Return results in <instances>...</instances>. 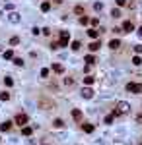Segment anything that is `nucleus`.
<instances>
[{"mask_svg": "<svg viewBox=\"0 0 142 145\" xmlns=\"http://www.w3.org/2000/svg\"><path fill=\"white\" fill-rule=\"evenodd\" d=\"M126 91H129V93H134V95L142 93V83H136V81H129V83H126Z\"/></svg>", "mask_w": 142, "mask_h": 145, "instance_id": "1", "label": "nucleus"}, {"mask_svg": "<svg viewBox=\"0 0 142 145\" xmlns=\"http://www.w3.org/2000/svg\"><path fill=\"white\" fill-rule=\"evenodd\" d=\"M27 122H29V116H27V114H23V112L16 114V126H26Z\"/></svg>", "mask_w": 142, "mask_h": 145, "instance_id": "2", "label": "nucleus"}, {"mask_svg": "<svg viewBox=\"0 0 142 145\" xmlns=\"http://www.w3.org/2000/svg\"><path fill=\"white\" fill-rule=\"evenodd\" d=\"M117 110H119L121 114H125V112H129V110H130V104H129V103H125V101H121V103H117Z\"/></svg>", "mask_w": 142, "mask_h": 145, "instance_id": "3", "label": "nucleus"}, {"mask_svg": "<svg viewBox=\"0 0 142 145\" xmlns=\"http://www.w3.org/2000/svg\"><path fill=\"white\" fill-rule=\"evenodd\" d=\"M70 41V33L68 31H60V47H66Z\"/></svg>", "mask_w": 142, "mask_h": 145, "instance_id": "4", "label": "nucleus"}, {"mask_svg": "<svg viewBox=\"0 0 142 145\" xmlns=\"http://www.w3.org/2000/svg\"><path fill=\"white\" fill-rule=\"evenodd\" d=\"M82 97H84V99H92V97H94V89L86 85L84 89H82Z\"/></svg>", "mask_w": 142, "mask_h": 145, "instance_id": "5", "label": "nucleus"}, {"mask_svg": "<svg viewBox=\"0 0 142 145\" xmlns=\"http://www.w3.org/2000/svg\"><path fill=\"white\" fill-rule=\"evenodd\" d=\"M133 29H134L133 21H125V23H123V27H121V31H125V33H130Z\"/></svg>", "mask_w": 142, "mask_h": 145, "instance_id": "6", "label": "nucleus"}, {"mask_svg": "<svg viewBox=\"0 0 142 145\" xmlns=\"http://www.w3.org/2000/svg\"><path fill=\"white\" fill-rule=\"evenodd\" d=\"M94 79H95L94 76H90V74H86V77H84V83H86L88 87H90V85H94Z\"/></svg>", "mask_w": 142, "mask_h": 145, "instance_id": "7", "label": "nucleus"}, {"mask_svg": "<svg viewBox=\"0 0 142 145\" xmlns=\"http://www.w3.org/2000/svg\"><path fill=\"white\" fill-rule=\"evenodd\" d=\"M99 47H101V44H99V41H92V43H90V51H92V52L99 51Z\"/></svg>", "mask_w": 142, "mask_h": 145, "instance_id": "8", "label": "nucleus"}, {"mask_svg": "<svg viewBox=\"0 0 142 145\" xmlns=\"http://www.w3.org/2000/svg\"><path fill=\"white\" fill-rule=\"evenodd\" d=\"M8 19H10L12 23H18V21H19V14H18V12H12V14H10V18H8Z\"/></svg>", "mask_w": 142, "mask_h": 145, "instance_id": "9", "label": "nucleus"}, {"mask_svg": "<svg viewBox=\"0 0 142 145\" xmlns=\"http://www.w3.org/2000/svg\"><path fill=\"white\" fill-rule=\"evenodd\" d=\"M119 47H121V41H119V39H113V41L109 43V48H113V51H117Z\"/></svg>", "mask_w": 142, "mask_h": 145, "instance_id": "10", "label": "nucleus"}, {"mask_svg": "<svg viewBox=\"0 0 142 145\" xmlns=\"http://www.w3.org/2000/svg\"><path fill=\"white\" fill-rule=\"evenodd\" d=\"M62 83H64L66 87H70V85H74V77H70V76H66L64 79H62Z\"/></svg>", "mask_w": 142, "mask_h": 145, "instance_id": "11", "label": "nucleus"}, {"mask_svg": "<svg viewBox=\"0 0 142 145\" xmlns=\"http://www.w3.org/2000/svg\"><path fill=\"white\" fill-rule=\"evenodd\" d=\"M84 60H86V64H88V66H92V64H95V56H94V54H88V56H86Z\"/></svg>", "mask_w": 142, "mask_h": 145, "instance_id": "12", "label": "nucleus"}, {"mask_svg": "<svg viewBox=\"0 0 142 145\" xmlns=\"http://www.w3.org/2000/svg\"><path fill=\"white\" fill-rule=\"evenodd\" d=\"M49 74H51V70H49V68H41V72H39V76H41L43 79H47V77H49Z\"/></svg>", "mask_w": 142, "mask_h": 145, "instance_id": "13", "label": "nucleus"}, {"mask_svg": "<svg viewBox=\"0 0 142 145\" xmlns=\"http://www.w3.org/2000/svg\"><path fill=\"white\" fill-rule=\"evenodd\" d=\"M82 130H84L86 133H92V132H94V124H84V126H82Z\"/></svg>", "mask_w": 142, "mask_h": 145, "instance_id": "14", "label": "nucleus"}, {"mask_svg": "<svg viewBox=\"0 0 142 145\" xmlns=\"http://www.w3.org/2000/svg\"><path fill=\"white\" fill-rule=\"evenodd\" d=\"M10 128H12V122H4V124H0V130H2V132H8Z\"/></svg>", "mask_w": 142, "mask_h": 145, "instance_id": "15", "label": "nucleus"}, {"mask_svg": "<svg viewBox=\"0 0 142 145\" xmlns=\"http://www.w3.org/2000/svg\"><path fill=\"white\" fill-rule=\"evenodd\" d=\"M72 118H74V120H80V118H82V112L78 110V108H74V110H72Z\"/></svg>", "mask_w": 142, "mask_h": 145, "instance_id": "16", "label": "nucleus"}, {"mask_svg": "<svg viewBox=\"0 0 142 145\" xmlns=\"http://www.w3.org/2000/svg\"><path fill=\"white\" fill-rule=\"evenodd\" d=\"M113 120H115V116H113V114H107V116H105V120H103V122L107 124V126H109V124H113Z\"/></svg>", "mask_w": 142, "mask_h": 145, "instance_id": "17", "label": "nucleus"}, {"mask_svg": "<svg viewBox=\"0 0 142 145\" xmlns=\"http://www.w3.org/2000/svg\"><path fill=\"white\" fill-rule=\"evenodd\" d=\"M80 47H82L80 41H72V44H70V48H72V51H80Z\"/></svg>", "mask_w": 142, "mask_h": 145, "instance_id": "18", "label": "nucleus"}, {"mask_svg": "<svg viewBox=\"0 0 142 145\" xmlns=\"http://www.w3.org/2000/svg\"><path fill=\"white\" fill-rule=\"evenodd\" d=\"M53 126H55V128H62V126H64V122H62L60 118H55V122H53Z\"/></svg>", "mask_w": 142, "mask_h": 145, "instance_id": "19", "label": "nucleus"}, {"mask_svg": "<svg viewBox=\"0 0 142 145\" xmlns=\"http://www.w3.org/2000/svg\"><path fill=\"white\" fill-rule=\"evenodd\" d=\"M0 101H10V93L8 91H2V93H0Z\"/></svg>", "mask_w": 142, "mask_h": 145, "instance_id": "20", "label": "nucleus"}, {"mask_svg": "<svg viewBox=\"0 0 142 145\" xmlns=\"http://www.w3.org/2000/svg\"><path fill=\"white\" fill-rule=\"evenodd\" d=\"M88 35H90L92 39H97V37H99V31H95V29H90V31H88Z\"/></svg>", "mask_w": 142, "mask_h": 145, "instance_id": "21", "label": "nucleus"}, {"mask_svg": "<svg viewBox=\"0 0 142 145\" xmlns=\"http://www.w3.org/2000/svg\"><path fill=\"white\" fill-rule=\"evenodd\" d=\"M22 133H23V136H26V137H27V136H31V128L23 126V128H22Z\"/></svg>", "mask_w": 142, "mask_h": 145, "instance_id": "22", "label": "nucleus"}, {"mask_svg": "<svg viewBox=\"0 0 142 145\" xmlns=\"http://www.w3.org/2000/svg\"><path fill=\"white\" fill-rule=\"evenodd\" d=\"M4 83H6L8 87H12V85H14V79L10 77V76H6V77H4Z\"/></svg>", "mask_w": 142, "mask_h": 145, "instance_id": "23", "label": "nucleus"}, {"mask_svg": "<svg viewBox=\"0 0 142 145\" xmlns=\"http://www.w3.org/2000/svg\"><path fill=\"white\" fill-rule=\"evenodd\" d=\"M4 58H6V60H12V58H14V51H6V52H4Z\"/></svg>", "mask_w": 142, "mask_h": 145, "instance_id": "24", "label": "nucleus"}, {"mask_svg": "<svg viewBox=\"0 0 142 145\" xmlns=\"http://www.w3.org/2000/svg\"><path fill=\"white\" fill-rule=\"evenodd\" d=\"M12 60H14V64H16V66H19V68L23 66V60H22V58H16V56H14Z\"/></svg>", "mask_w": 142, "mask_h": 145, "instance_id": "25", "label": "nucleus"}, {"mask_svg": "<svg viewBox=\"0 0 142 145\" xmlns=\"http://www.w3.org/2000/svg\"><path fill=\"white\" fill-rule=\"evenodd\" d=\"M41 10H43V12H49V10H51V4H49V2H43V4H41Z\"/></svg>", "mask_w": 142, "mask_h": 145, "instance_id": "26", "label": "nucleus"}, {"mask_svg": "<svg viewBox=\"0 0 142 145\" xmlns=\"http://www.w3.org/2000/svg\"><path fill=\"white\" fill-rule=\"evenodd\" d=\"M18 43H19V37H10V44H12V47H16Z\"/></svg>", "mask_w": 142, "mask_h": 145, "instance_id": "27", "label": "nucleus"}, {"mask_svg": "<svg viewBox=\"0 0 142 145\" xmlns=\"http://www.w3.org/2000/svg\"><path fill=\"white\" fill-rule=\"evenodd\" d=\"M53 70H55L57 74H62V72H64V70H62V66H60V64H55V66H53Z\"/></svg>", "mask_w": 142, "mask_h": 145, "instance_id": "28", "label": "nucleus"}, {"mask_svg": "<svg viewBox=\"0 0 142 145\" xmlns=\"http://www.w3.org/2000/svg\"><path fill=\"white\" fill-rule=\"evenodd\" d=\"M133 64H134V66H140V64H142V58H140V56H134V58H133Z\"/></svg>", "mask_w": 142, "mask_h": 145, "instance_id": "29", "label": "nucleus"}, {"mask_svg": "<svg viewBox=\"0 0 142 145\" xmlns=\"http://www.w3.org/2000/svg\"><path fill=\"white\" fill-rule=\"evenodd\" d=\"M90 23H92V27H97V25H99V19H97V18H92Z\"/></svg>", "mask_w": 142, "mask_h": 145, "instance_id": "30", "label": "nucleus"}, {"mask_svg": "<svg viewBox=\"0 0 142 145\" xmlns=\"http://www.w3.org/2000/svg\"><path fill=\"white\" fill-rule=\"evenodd\" d=\"M80 23H82V25H88V23H90V18L82 16V18H80Z\"/></svg>", "mask_w": 142, "mask_h": 145, "instance_id": "31", "label": "nucleus"}, {"mask_svg": "<svg viewBox=\"0 0 142 145\" xmlns=\"http://www.w3.org/2000/svg\"><path fill=\"white\" fill-rule=\"evenodd\" d=\"M111 16H113V18H119V16H121V10H119V8H115L113 12H111Z\"/></svg>", "mask_w": 142, "mask_h": 145, "instance_id": "32", "label": "nucleus"}, {"mask_svg": "<svg viewBox=\"0 0 142 145\" xmlns=\"http://www.w3.org/2000/svg\"><path fill=\"white\" fill-rule=\"evenodd\" d=\"M134 52H136V54H142V44H136V47H134Z\"/></svg>", "mask_w": 142, "mask_h": 145, "instance_id": "33", "label": "nucleus"}, {"mask_svg": "<svg viewBox=\"0 0 142 145\" xmlns=\"http://www.w3.org/2000/svg\"><path fill=\"white\" fill-rule=\"evenodd\" d=\"M94 8L97 10V12H99V10H101V8H103V4H101V2H95V4H94Z\"/></svg>", "mask_w": 142, "mask_h": 145, "instance_id": "34", "label": "nucleus"}, {"mask_svg": "<svg viewBox=\"0 0 142 145\" xmlns=\"http://www.w3.org/2000/svg\"><path fill=\"white\" fill-rule=\"evenodd\" d=\"M74 12H76V14H82V12H84V8H82V6H76Z\"/></svg>", "mask_w": 142, "mask_h": 145, "instance_id": "35", "label": "nucleus"}, {"mask_svg": "<svg viewBox=\"0 0 142 145\" xmlns=\"http://www.w3.org/2000/svg\"><path fill=\"white\" fill-rule=\"evenodd\" d=\"M125 4H126V0H117V6H119V8L125 6Z\"/></svg>", "mask_w": 142, "mask_h": 145, "instance_id": "36", "label": "nucleus"}, {"mask_svg": "<svg viewBox=\"0 0 142 145\" xmlns=\"http://www.w3.org/2000/svg\"><path fill=\"white\" fill-rule=\"evenodd\" d=\"M31 33H33V35H39V33H41V29H39V27H33Z\"/></svg>", "mask_w": 142, "mask_h": 145, "instance_id": "37", "label": "nucleus"}, {"mask_svg": "<svg viewBox=\"0 0 142 145\" xmlns=\"http://www.w3.org/2000/svg\"><path fill=\"white\" fill-rule=\"evenodd\" d=\"M136 120H138V122H142V114H138V118H136Z\"/></svg>", "mask_w": 142, "mask_h": 145, "instance_id": "38", "label": "nucleus"}, {"mask_svg": "<svg viewBox=\"0 0 142 145\" xmlns=\"http://www.w3.org/2000/svg\"><path fill=\"white\" fill-rule=\"evenodd\" d=\"M138 35H140V37H142V27H140V29H138Z\"/></svg>", "mask_w": 142, "mask_h": 145, "instance_id": "39", "label": "nucleus"}, {"mask_svg": "<svg viewBox=\"0 0 142 145\" xmlns=\"http://www.w3.org/2000/svg\"><path fill=\"white\" fill-rule=\"evenodd\" d=\"M140 145H142V143H140Z\"/></svg>", "mask_w": 142, "mask_h": 145, "instance_id": "40", "label": "nucleus"}]
</instances>
